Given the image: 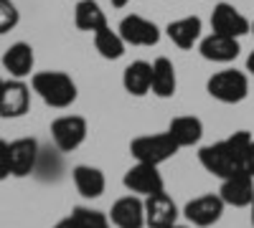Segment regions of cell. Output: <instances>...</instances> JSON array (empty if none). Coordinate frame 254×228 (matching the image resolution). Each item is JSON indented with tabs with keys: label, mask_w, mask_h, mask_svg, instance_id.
<instances>
[{
	"label": "cell",
	"mask_w": 254,
	"mask_h": 228,
	"mask_svg": "<svg viewBox=\"0 0 254 228\" xmlns=\"http://www.w3.org/2000/svg\"><path fill=\"white\" fill-rule=\"evenodd\" d=\"M122 182H125V188L130 193L142 195V198L165 190V182H163V175L158 173V165H147V162L132 165V168L125 173Z\"/></svg>",
	"instance_id": "cell-6"
},
{
	"label": "cell",
	"mask_w": 254,
	"mask_h": 228,
	"mask_svg": "<svg viewBox=\"0 0 254 228\" xmlns=\"http://www.w3.org/2000/svg\"><path fill=\"white\" fill-rule=\"evenodd\" d=\"M125 41L120 36V31H112L110 26H104L102 31L94 33V48L99 51L102 58H107V61H117L125 56Z\"/></svg>",
	"instance_id": "cell-23"
},
{
	"label": "cell",
	"mask_w": 254,
	"mask_h": 228,
	"mask_svg": "<svg viewBox=\"0 0 254 228\" xmlns=\"http://www.w3.org/2000/svg\"><path fill=\"white\" fill-rule=\"evenodd\" d=\"M171 228H188V226H178V223H173V226H171Z\"/></svg>",
	"instance_id": "cell-33"
},
{
	"label": "cell",
	"mask_w": 254,
	"mask_h": 228,
	"mask_svg": "<svg viewBox=\"0 0 254 228\" xmlns=\"http://www.w3.org/2000/svg\"><path fill=\"white\" fill-rule=\"evenodd\" d=\"M176 221H178V205L165 190L145 198V226L147 228H171Z\"/></svg>",
	"instance_id": "cell-11"
},
{
	"label": "cell",
	"mask_w": 254,
	"mask_h": 228,
	"mask_svg": "<svg viewBox=\"0 0 254 228\" xmlns=\"http://www.w3.org/2000/svg\"><path fill=\"white\" fill-rule=\"evenodd\" d=\"M206 89L216 101H221V104H239V101H244L247 94H249V79H247L244 71L226 69V71H219V74L211 76Z\"/></svg>",
	"instance_id": "cell-3"
},
{
	"label": "cell",
	"mask_w": 254,
	"mask_h": 228,
	"mask_svg": "<svg viewBox=\"0 0 254 228\" xmlns=\"http://www.w3.org/2000/svg\"><path fill=\"white\" fill-rule=\"evenodd\" d=\"M224 200L221 195H198L193 200H188L186 203V208H183V216L188 218V223H193L198 228H208V226H214L221 221L224 216Z\"/></svg>",
	"instance_id": "cell-7"
},
{
	"label": "cell",
	"mask_w": 254,
	"mask_h": 228,
	"mask_svg": "<svg viewBox=\"0 0 254 228\" xmlns=\"http://www.w3.org/2000/svg\"><path fill=\"white\" fill-rule=\"evenodd\" d=\"M31 107V89L23 84V79L5 81L3 96H0V117L3 119H18Z\"/></svg>",
	"instance_id": "cell-12"
},
{
	"label": "cell",
	"mask_w": 254,
	"mask_h": 228,
	"mask_svg": "<svg viewBox=\"0 0 254 228\" xmlns=\"http://www.w3.org/2000/svg\"><path fill=\"white\" fill-rule=\"evenodd\" d=\"M244 170L254 178V142L249 144V152H247V160H244Z\"/></svg>",
	"instance_id": "cell-27"
},
{
	"label": "cell",
	"mask_w": 254,
	"mask_h": 228,
	"mask_svg": "<svg viewBox=\"0 0 254 228\" xmlns=\"http://www.w3.org/2000/svg\"><path fill=\"white\" fill-rule=\"evenodd\" d=\"M10 178V142L0 139V180Z\"/></svg>",
	"instance_id": "cell-26"
},
{
	"label": "cell",
	"mask_w": 254,
	"mask_h": 228,
	"mask_svg": "<svg viewBox=\"0 0 254 228\" xmlns=\"http://www.w3.org/2000/svg\"><path fill=\"white\" fill-rule=\"evenodd\" d=\"M211 28H214V33H221V36H229V38H242L252 31V23L234 5L219 3L214 8V13H211Z\"/></svg>",
	"instance_id": "cell-10"
},
{
	"label": "cell",
	"mask_w": 254,
	"mask_h": 228,
	"mask_svg": "<svg viewBox=\"0 0 254 228\" xmlns=\"http://www.w3.org/2000/svg\"><path fill=\"white\" fill-rule=\"evenodd\" d=\"M127 3H130V0H112V5H115V8H125Z\"/></svg>",
	"instance_id": "cell-30"
},
{
	"label": "cell",
	"mask_w": 254,
	"mask_h": 228,
	"mask_svg": "<svg viewBox=\"0 0 254 228\" xmlns=\"http://www.w3.org/2000/svg\"><path fill=\"white\" fill-rule=\"evenodd\" d=\"M74 185L81 193V198H99L107 188V180H104V173L99 168H92V165H76L74 168Z\"/></svg>",
	"instance_id": "cell-19"
},
{
	"label": "cell",
	"mask_w": 254,
	"mask_h": 228,
	"mask_svg": "<svg viewBox=\"0 0 254 228\" xmlns=\"http://www.w3.org/2000/svg\"><path fill=\"white\" fill-rule=\"evenodd\" d=\"M249 208H252V226H254V200H252V205H249Z\"/></svg>",
	"instance_id": "cell-32"
},
{
	"label": "cell",
	"mask_w": 254,
	"mask_h": 228,
	"mask_svg": "<svg viewBox=\"0 0 254 228\" xmlns=\"http://www.w3.org/2000/svg\"><path fill=\"white\" fill-rule=\"evenodd\" d=\"M3 89H5V81L0 79V96H3Z\"/></svg>",
	"instance_id": "cell-31"
},
{
	"label": "cell",
	"mask_w": 254,
	"mask_h": 228,
	"mask_svg": "<svg viewBox=\"0 0 254 228\" xmlns=\"http://www.w3.org/2000/svg\"><path fill=\"white\" fill-rule=\"evenodd\" d=\"M122 87L132 96H145L153 87V64H147V61H132L122 74Z\"/></svg>",
	"instance_id": "cell-18"
},
{
	"label": "cell",
	"mask_w": 254,
	"mask_h": 228,
	"mask_svg": "<svg viewBox=\"0 0 254 228\" xmlns=\"http://www.w3.org/2000/svg\"><path fill=\"white\" fill-rule=\"evenodd\" d=\"M33 61H36L33 48H31V44H26V41H18V44H13V46L3 53V66H5V71H8L13 79H26V76H31Z\"/></svg>",
	"instance_id": "cell-16"
},
{
	"label": "cell",
	"mask_w": 254,
	"mask_h": 228,
	"mask_svg": "<svg viewBox=\"0 0 254 228\" xmlns=\"http://www.w3.org/2000/svg\"><path fill=\"white\" fill-rule=\"evenodd\" d=\"M54 228H76V221H74V216H66V218H61Z\"/></svg>",
	"instance_id": "cell-28"
},
{
	"label": "cell",
	"mask_w": 254,
	"mask_h": 228,
	"mask_svg": "<svg viewBox=\"0 0 254 228\" xmlns=\"http://www.w3.org/2000/svg\"><path fill=\"white\" fill-rule=\"evenodd\" d=\"M176 87H178V79H176V66L171 58H155L153 61V87L150 91L160 99H171L176 94Z\"/></svg>",
	"instance_id": "cell-20"
},
{
	"label": "cell",
	"mask_w": 254,
	"mask_h": 228,
	"mask_svg": "<svg viewBox=\"0 0 254 228\" xmlns=\"http://www.w3.org/2000/svg\"><path fill=\"white\" fill-rule=\"evenodd\" d=\"M181 147L176 144V139L168 135V132H160V135H145V137H137L130 142V152L137 162H147V165H160L165 160H171Z\"/></svg>",
	"instance_id": "cell-4"
},
{
	"label": "cell",
	"mask_w": 254,
	"mask_h": 228,
	"mask_svg": "<svg viewBox=\"0 0 254 228\" xmlns=\"http://www.w3.org/2000/svg\"><path fill=\"white\" fill-rule=\"evenodd\" d=\"M74 23L79 31H87V33H97L107 26V15L99 8V3L94 0H79L76 10H74Z\"/></svg>",
	"instance_id": "cell-22"
},
{
	"label": "cell",
	"mask_w": 254,
	"mask_h": 228,
	"mask_svg": "<svg viewBox=\"0 0 254 228\" xmlns=\"http://www.w3.org/2000/svg\"><path fill=\"white\" fill-rule=\"evenodd\" d=\"M198 51H201V56L206 61H214V64H229V61H234L239 56V38L211 33L198 44Z\"/></svg>",
	"instance_id": "cell-15"
},
{
	"label": "cell",
	"mask_w": 254,
	"mask_h": 228,
	"mask_svg": "<svg viewBox=\"0 0 254 228\" xmlns=\"http://www.w3.org/2000/svg\"><path fill=\"white\" fill-rule=\"evenodd\" d=\"M71 216L76 221V228H112V221L102 211H92V208H84V205H76Z\"/></svg>",
	"instance_id": "cell-24"
},
{
	"label": "cell",
	"mask_w": 254,
	"mask_h": 228,
	"mask_svg": "<svg viewBox=\"0 0 254 228\" xmlns=\"http://www.w3.org/2000/svg\"><path fill=\"white\" fill-rule=\"evenodd\" d=\"M117 31L127 46H155L160 41V28L142 15H125Z\"/></svg>",
	"instance_id": "cell-8"
},
{
	"label": "cell",
	"mask_w": 254,
	"mask_h": 228,
	"mask_svg": "<svg viewBox=\"0 0 254 228\" xmlns=\"http://www.w3.org/2000/svg\"><path fill=\"white\" fill-rule=\"evenodd\" d=\"M247 71H249V74L254 76V51H252V53L247 56Z\"/></svg>",
	"instance_id": "cell-29"
},
{
	"label": "cell",
	"mask_w": 254,
	"mask_h": 228,
	"mask_svg": "<svg viewBox=\"0 0 254 228\" xmlns=\"http://www.w3.org/2000/svg\"><path fill=\"white\" fill-rule=\"evenodd\" d=\"M112 226L117 228H142L145 226V200L140 195H125L112 205Z\"/></svg>",
	"instance_id": "cell-14"
},
{
	"label": "cell",
	"mask_w": 254,
	"mask_h": 228,
	"mask_svg": "<svg viewBox=\"0 0 254 228\" xmlns=\"http://www.w3.org/2000/svg\"><path fill=\"white\" fill-rule=\"evenodd\" d=\"M252 33H254V20H252Z\"/></svg>",
	"instance_id": "cell-34"
},
{
	"label": "cell",
	"mask_w": 254,
	"mask_h": 228,
	"mask_svg": "<svg viewBox=\"0 0 254 228\" xmlns=\"http://www.w3.org/2000/svg\"><path fill=\"white\" fill-rule=\"evenodd\" d=\"M221 200L234 208H247L254 200V178L249 173H237L226 180H221Z\"/></svg>",
	"instance_id": "cell-13"
},
{
	"label": "cell",
	"mask_w": 254,
	"mask_h": 228,
	"mask_svg": "<svg viewBox=\"0 0 254 228\" xmlns=\"http://www.w3.org/2000/svg\"><path fill=\"white\" fill-rule=\"evenodd\" d=\"M168 135L176 139L178 147H193L203 137V122L198 117H176L168 127Z\"/></svg>",
	"instance_id": "cell-21"
},
{
	"label": "cell",
	"mask_w": 254,
	"mask_h": 228,
	"mask_svg": "<svg viewBox=\"0 0 254 228\" xmlns=\"http://www.w3.org/2000/svg\"><path fill=\"white\" fill-rule=\"evenodd\" d=\"M18 20L20 15H18V8L13 0H0V36L13 31L18 26Z\"/></svg>",
	"instance_id": "cell-25"
},
{
	"label": "cell",
	"mask_w": 254,
	"mask_h": 228,
	"mask_svg": "<svg viewBox=\"0 0 254 228\" xmlns=\"http://www.w3.org/2000/svg\"><path fill=\"white\" fill-rule=\"evenodd\" d=\"M51 137H54V144L59 152H74L87 139V119L79 114H64L54 119Z\"/></svg>",
	"instance_id": "cell-5"
},
{
	"label": "cell",
	"mask_w": 254,
	"mask_h": 228,
	"mask_svg": "<svg viewBox=\"0 0 254 228\" xmlns=\"http://www.w3.org/2000/svg\"><path fill=\"white\" fill-rule=\"evenodd\" d=\"M168 38L183 51L193 48L201 38V18L198 15H188V18H178L173 23H168Z\"/></svg>",
	"instance_id": "cell-17"
},
{
	"label": "cell",
	"mask_w": 254,
	"mask_h": 228,
	"mask_svg": "<svg viewBox=\"0 0 254 228\" xmlns=\"http://www.w3.org/2000/svg\"><path fill=\"white\" fill-rule=\"evenodd\" d=\"M252 135L239 130L231 137L221 139V142H214V144H206L198 152V162L203 165V170L216 175L221 180L237 175V173H247L244 170V160H247V152H249V144H252Z\"/></svg>",
	"instance_id": "cell-1"
},
{
	"label": "cell",
	"mask_w": 254,
	"mask_h": 228,
	"mask_svg": "<svg viewBox=\"0 0 254 228\" xmlns=\"http://www.w3.org/2000/svg\"><path fill=\"white\" fill-rule=\"evenodd\" d=\"M31 87L54 109H66L76 101V84L64 71H38L31 79Z\"/></svg>",
	"instance_id": "cell-2"
},
{
	"label": "cell",
	"mask_w": 254,
	"mask_h": 228,
	"mask_svg": "<svg viewBox=\"0 0 254 228\" xmlns=\"http://www.w3.org/2000/svg\"><path fill=\"white\" fill-rule=\"evenodd\" d=\"M41 147L33 137H20L10 142V175L13 178H26L36 173L38 168Z\"/></svg>",
	"instance_id": "cell-9"
}]
</instances>
